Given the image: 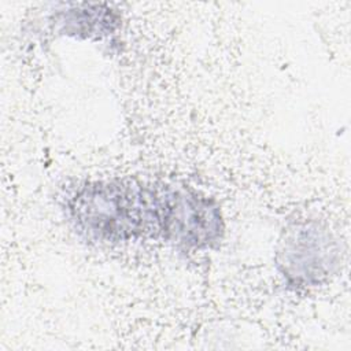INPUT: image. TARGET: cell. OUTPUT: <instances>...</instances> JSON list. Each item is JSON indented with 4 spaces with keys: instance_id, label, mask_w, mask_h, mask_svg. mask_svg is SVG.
<instances>
[{
    "instance_id": "cell-1",
    "label": "cell",
    "mask_w": 351,
    "mask_h": 351,
    "mask_svg": "<svg viewBox=\"0 0 351 351\" xmlns=\"http://www.w3.org/2000/svg\"><path fill=\"white\" fill-rule=\"evenodd\" d=\"M173 185L134 178L86 181L67 196L66 213L88 241H169Z\"/></svg>"
},
{
    "instance_id": "cell-2",
    "label": "cell",
    "mask_w": 351,
    "mask_h": 351,
    "mask_svg": "<svg viewBox=\"0 0 351 351\" xmlns=\"http://www.w3.org/2000/svg\"><path fill=\"white\" fill-rule=\"evenodd\" d=\"M336 258L337 251L330 233L314 222H306L287 233L277 262L289 282L314 285L332 273Z\"/></svg>"
},
{
    "instance_id": "cell-3",
    "label": "cell",
    "mask_w": 351,
    "mask_h": 351,
    "mask_svg": "<svg viewBox=\"0 0 351 351\" xmlns=\"http://www.w3.org/2000/svg\"><path fill=\"white\" fill-rule=\"evenodd\" d=\"M58 32L75 38H103L119 25V15L107 4H71L55 14Z\"/></svg>"
}]
</instances>
